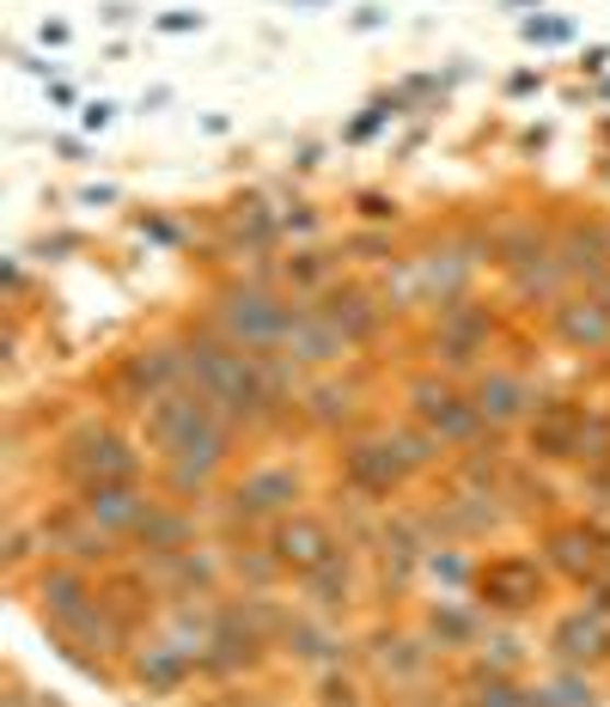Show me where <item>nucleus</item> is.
Wrapping results in <instances>:
<instances>
[{"label":"nucleus","mask_w":610,"mask_h":707,"mask_svg":"<svg viewBox=\"0 0 610 707\" xmlns=\"http://www.w3.org/2000/svg\"><path fill=\"white\" fill-rule=\"evenodd\" d=\"M281 561H294V567H318L324 561V531H318V524H287L281 531Z\"/></svg>","instance_id":"f257e3e1"}]
</instances>
